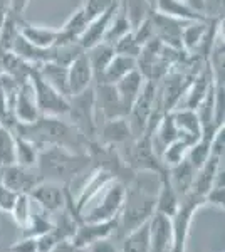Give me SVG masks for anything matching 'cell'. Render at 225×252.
<instances>
[{"mask_svg":"<svg viewBox=\"0 0 225 252\" xmlns=\"http://www.w3.org/2000/svg\"><path fill=\"white\" fill-rule=\"evenodd\" d=\"M12 131L27 138L39 148L42 146H63L71 152L88 153L91 141L67 121H63L59 116H39L34 123L14 125Z\"/></svg>","mask_w":225,"mask_h":252,"instance_id":"1","label":"cell"},{"mask_svg":"<svg viewBox=\"0 0 225 252\" xmlns=\"http://www.w3.org/2000/svg\"><path fill=\"white\" fill-rule=\"evenodd\" d=\"M91 165L88 153L71 152L63 146H42L35 168L44 180L69 185L74 178L88 172Z\"/></svg>","mask_w":225,"mask_h":252,"instance_id":"2","label":"cell"},{"mask_svg":"<svg viewBox=\"0 0 225 252\" xmlns=\"http://www.w3.org/2000/svg\"><path fill=\"white\" fill-rule=\"evenodd\" d=\"M155 202H157V190L155 192L148 190L134 175L129 185H126L125 204L118 215V229L125 230L126 234L140 227L141 223L148 222L155 214Z\"/></svg>","mask_w":225,"mask_h":252,"instance_id":"3","label":"cell"},{"mask_svg":"<svg viewBox=\"0 0 225 252\" xmlns=\"http://www.w3.org/2000/svg\"><path fill=\"white\" fill-rule=\"evenodd\" d=\"M126 184L111 180L101 193L81 212V222H108L120 215L125 204Z\"/></svg>","mask_w":225,"mask_h":252,"instance_id":"4","label":"cell"},{"mask_svg":"<svg viewBox=\"0 0 225 252\" xmlns=\"http://www.w3.org/2000/svg\"><path fill=\"white\" fill-rule=\"evenodd\" d=\"M69 123H71L83 136L89 141L97 140L99 129V116L96 111V99H94V88L91 86L86 91L69 97Z\"/></svg>","mask_w":225,"mask_h":252,"instance_id":"5","label":"cell"},{"mask_svg":"<svg viewBox=\"0 0 225 252\" xmlns=\"http://www.w3.org/2000/svg\"><path fill=\"white\" fill-rule=\"evenodd\" d=\"M203 205H205V197H202V195L188 192L183 197H180V205L175 215L171 217V232H173V235H171L170 252H187L193 215Z\"/></svg>","mask_w":225,"mask_h":252,"instance_id":"6","label":"cell"},{"mask_svg":"<svg viewBox=\"0 0 225 252\" xmlns=\"http://www.w3.org/2000/svg\"><path fill=\"white\" fill-rule=\"evenodd\" d=\"M29 81L34 89L35 103H37L40 116H64L69 111V97L52 88L47 81L42 79L37 67H32Z\"/></svg>","mask_w":225,"mask_h":252,"instance_id":"7","label":"cell"},{"mask_svg":"<svg viewBox=\"0 0 225 252\" xmlns=\"http://www.w3.org/2000/svg\"><path fill=\"white\" fill-rule=\"evenodd\" d=\"M125 161L133 172H140V173H155L160 177V175H163L168 170L161 163L158 153L155 152L150 135H141L133 141Z\"/></svg>","mask_w":225,"mask_h":252,"instance_id":"8","label":"cell"},{"mask_svg":"<svg viewBox=\"0 0 225 252\" xmlns=\"http://www.w3.org/2000/svg\"><path fill=\"white\" fill-rule=\"evenodd\" d=\"M29 197L44 210V214L54 215L66 207L67 185L57 184V182L52 180H40L29 192Z\"/></svg>","mask_w":225,"mask_h":252,"instance_id":"9","label":"cell"},{"mask_svg":"<svg viewBox=\"0 0 225 252\" xmlns=\"http://www.w3.org/2000/svg\"><path fill=\"white\" fill-rule=\"evenodd\" d=\"M40 180L44 178L35 166H22L19 163L0 166V182L15 193H29Z\"/></svg>","mask_w":225,"mask_h":252,"instance_id":"10","label":"cell"},{"mask_svg":"<svg viewBox=\"0 0 225 252\" xmlns=\"http://www.w3.org/2000/svg\"><path fill=\"white\" fill-rule=\"evenodd\" d=\"M111 180H116L111 173L106 172V170H103V168H96V166H94V170L89 173V177L86 178L84 185L81 187L79 195H77L76 198L72 197L71 202H72V209H74V212L81 217V212H83L86 207L91 204L94 198L101 193V190H103Z\"/></svg>","mask_w":225,"mask_h":252,"instance_id":"11","label":"cell"},{"mask_svg":"<svg viewBox=\"0 0 225 252\" xmlns=\"http://www.w3.org/2000/svg\"><path fill=\"white\" fill-rule=\"evenodd\" d=\"M118 229V219L108 222H81L77 225L74 235H72V244L77 249H88L94 242L101 239H108Z\"/></svg>","mask_w":225,"mask_h":252,"instance_id":"12","label":"cell"},{"mask_svg":"<svg viewBox=\"0 0 225 252\" xmlns=\"http://www.w3.org/2000/svg\"><path fill=\"white\" fill-rule=\"evenodd\" d=\"M93 88H94V99H96L97 116H101L103 120L126 116L125 108H123L120 94H118L114 84L96 83V86Z\"/></svg>","mask_w":225,"mask_h":252,"instance_id":"13","label":"cell"},{"mask_svg":"<svg viewBox=\"0 0 225 252\" xmlns=\"http://www.w3.org/2000/svg\"><path fill=\"white\" fill-rule=\"evenodd\" d=\"M94 72L91 67V63L88 59V54L81 52L77 58H74L67 66V88H69V97L79 94L93 86Z\"/></svg>","mask_w":225,"mask_h":252,"instance_id":"14","label":"cell"},{"mask_svg":"<svg viewBox=\"0 0 225 252\" xmlns=\"http://www.w3.org/2000/svg\"><path fill=\"white\" fill-rule=\"evenodd\" d=\"M12 111H14L15 125L34 123V121L40 116L31 81L20 83V86L17 89V94H15V99H14Z\"/></svg>","mask_w":225,"mask_h":252,"instance_id":"15","label":"cell"},{"mask_svg":"<svg viewBox=\"0 0 225 252\" xmlns=\"http://www.w3.org/2000/svg\"><path fill=\"white\" fill-rule=\"evenodd\" d=\"M118 5H120V2L113 3L106 12H103L101 15H97V17H94L93 20L88 22L84 32L81 34L79 40H77V44H79L84 51H88V49H91L96 46V44L104 40V35H106V32H108V27L113 20L114 12L118 10Z\"/></svg>","mask_w":225,"mask_h":252,"instance_id":"16","label":"cell"},{"mask_svg":"<svg viewBox=\"0 0 225 252\" xmlns=\"http://www.w3.org/2000/svg\"><path fill=\"white\" fill-rule=\"evenodd\" d=\"M170 113L175 121V126H177V129H178L180 140L187 141V143L192 146L195 141L202 138L203 128H202V123H200L197 111H193V109H185V108H177Z\"/></svg>","mask_w":225,"mask_h":252,"instance_id":"17","label":"cell"},{"mask_svg":"<svg viewBox=\"0 0 225 252\" xmlns=\"http://www.w3.org/2000/svg\"><path fill=\"white\" fill-rule=\"evenodd\" d=\"M133 136L131 126L126 116L111 118V120H103V125H99L97 129V140L103 145H123L128 143V140Z\"/></svg>","mask_w":225,"mask_h":252,"instance_id":"18","label":"cell"},{"mask_svg":"<svg viewBox=\"0 0 225 252\" xmlns=\"http://www.w3.org/2000/svg\"><path fill=\"white\" fill-rule=\"evenodd\" d=\"M151 252H170L171 246V217L155 212L148 220Z\"/></svg>","mask_w":225,"mask_h":252,"instance_id":"19","label":"cell"},{"mask_svg":"<svg viewBox=\"0 0 225 252\" xmlns=\"http://www.w3.org/2000/svg\"><path fill=\"white\" fill-rule=\"evenodd\" d=\"M20 35L32 46L40 49L59 46V27L35 26V24H29L22 19L20 20Z\"/></svg>","mask_w":225,"mask_h":252,"instance_id":"20","label":"cell"},{"mask_svg":"<svg viewBox=\"0 0 225 252\" xmlns=\"http://www.w3.org/2000/svg\"><path fill=\"white\" fill-rule=\"evenodd\" d=\"M155 10L160 15L180 20V22H197V20H208L202 12L192 9L185 0H155Z\"/></svg>","mask_w":225,"mask_h":252,"instance_id":"21","label":"cell"},{"mask_svg":"<svg viewBox=\"0 0 225 252\" xmlns=\"http://www.w3.org/2000/svg\"><path fill=\"white\" fill-rule=\"evenodd\" d=\"M145 83H146V79H145V76L141 74V71L140 69H134V71L128 72L125 78H121L116 84H114L118 94H120L123 108H125L126 116H128V113L131 111L134 101H136L138 96H140Z\"/></svg>","mask_w":225,"mask_h":252,"instance_id":"22","label":"cell"},{"mask_svg":"<svg viewBox=\"0 0 225 252\" xmlns=\"http://www.w3.org/2000/svg\"><path fill=\"white\" fill-rule=\"evenodd\" d=\"M180 205V195L177 190L173 189L170 178H168V170L163 175L158 177V189H157V202H155V212L168 215L173 217Z\"/></svg>","mask_w":225,"mask_h":252,"instance_id":"23","label":"cell"},{"mask_svg":"<svg viewBox=\"0 0 225 252\" xmlns=\"http://www.w3.org/2000/svg\"><path fill=\"white\" fill-rule=\"evenodd\" d=\"M222 166H224V158L210 155V158L205 161V165H203L202 168H198L197 173H195L190 192L205 197V193L212 189V185H214L217 172H219Z\"/></svg>","mask_w":225,"mask_h":252,"instance_id":"24","label":"cell"},{"mask_svg":"<svg viewBox=\"0 0 225 252\" xmlns=\"http://www.w3.org/2000/svg\"><path fill=\"white\" fill-rule=\"evenodd\" d=\"M138 69V59L131 58V56H125V54H114V58L111 59V63L108 64V67L104 69V72L101 74V78L96 83H109V84H116L121 78H125L128 72Z\"/></svg>","mask_w":225,"mask_h":252,"instance_id":"25","label":"cell"},{"mask_svg":"<svg viewBox=\"0 0 225 252\" xmlns=\"http://www.w3.org/2000/svg\"><path fill=\"white\" fill-rule=\"evenodd\" d=\"M89 20L86 19L83 9H76L69 15V19L64 22V26L59 27V46H66V44H74L79 40L81 34L84 32L86 26ZM57 47V46H56Z\"/></svg>","mask_w":225,"mask_h":252,"instance_id":"26","label":"cell"},{"mask_svg":"<svg viewBox=\"0 0 225 252\" xmlns=\"http://www.w3.org/2000/svg\"><path fill=\"white\" fill-rule=\"evenodd\" d=\"M195 173H197V168L188 161V158H185L183 161H180L178 165L168 168V178L180 197H183L185 193L190 192Z\"/></svg>","mask_w":225,"mask_h":252,"instance_id":"27","label":"cell"},{"mask_svg":"<svg viewBox=\"0 0 225 252\" xmlns=\"http://www.w3.org/2000/svg\"><path fill=\"white\" fill-rule=\"evenodd\" d=\"M88 54V59L91 63V67H93V72H94V81H97L101 78V74L104 72V69L108 67V64L111 63V59L114 58L116 51H114V46L109 42H99L96 44L94 47L88 49L86 51Z\"/></svg>","mask_w":225,"mask_h":252,"instance_id":"28","label":"cell"},{"mask_svg":"<svg viewBox=\"0 0 225 252\" xmlns=\"http://www.w3.org/2000/svg\"><path fill=\"white\" fill-rule=\"evenodd\" d=\"M39 74L42 76L44 81H47L52 88H56L59 93L69 97V88H67V66L57 63H44L37 66Z\"/></svg>","mask_w":225,"mask_h":252,"instance_id":"29","label":"cell"},{"mask_svg":"<svg viewBox=\"0 0 225 252\" xmlns=\"http://www.w3.org/2000/svg\"><path fill=\"white\" fill-rule=\"evenodd\" d=\"M120 249L121 252H151L148 222L141 223L140 227L126 232Z\"/></svg>","mask_w":225,"mask_h":252,"instance_id":"30","label":"cell"},{"mask_svg":"<svg viewBox=\"0 0 225 252\" xmlns=\"http://www.w3.org/2000/svg\"><path fill=\"white\" fill-rule=\"evenodd\" d=\"M120 7L126 14V17H128L133 31L136 27H140L153 14L151 0H120Z\"/></svg>","mask_w":225,"mask_h":252,"instance_id":"31","label":"cell"},{"mask_svg":"<svg viewBox=\"0 0 225 252\" xmlns=\"http://www.w3.org/2000/svg\"><path fill=\"white\" fill-rule=\"evenodd\" d=\"M15 135V163L22 166H35L37 163V155H39V146L32 143L27 138Z\"/></svg>","mask_w":225,"mask_h":252,"instance_id":"32","label":"cell"},{"mask_svg":"<svg viewBox=\"0 0 225 252\" xmlns=\"http://www.w3.org/2000/svg\"><path fill=\"white\" fill-rule=\"evenodd\" d=\"M131 31L133 29H131V24H129L128 17H126V14L123 12L121 7L118 5V10L114 12L113 20L108 27V32H106V35H104V42H109L114 46L118 40L121 37H125L126 34H129Z\"/></svg>","mask_w":225,"mask_h":252,"instance_id":"33","label":"cell"},{"mask_svg":"<svg viewBox=\"0 0 225 252\" xmlns=\"http://www.w3.org/2000/svg\"><path fill=\"white\" fill-rule=\"evenodd\" d=\"M52 229H54V222L51 215L32 212L29 222L22 227V237H39L46 232H51Z\"/></svg>","mask_w":225,"mask_h":252,"instance_id":"34","label":"cell"},{"mask_svg":"<svg viewBox=\"0 0 225 252\" xmlns=\"http://www.w3.org/2000/svg\"><path fill=\"white\" fill-rule=\"evenodd\" d=\"M188 148H190V145H188L187 141L177 138V140L171 141L170 145H166L165 148H163L161 155H160V160H161V163L165 165L166 168H171V166L178 165L180 161L185 160Z\"/></svg>","mask_w":225,"mask_h":252,"instance_id":"35","label":"cell"},{"mask_svg":"<svg viewBox=\"0 0 225 252\" xmlns=\"http://www.w3.org/2000/svg\"><path fill=\"white\" fill-rule=\"evenodd\" d=\"M15 163V135L12 128L0 125V166Z\"/></svg>","mask_w":225,"mask_h":252,"instance_id":"36","label":"cell"},{"mask_svg":"<svg viewBox=\"0 0 225 252\" xmlns=\"http://www.w3.org/2000/svg\"><path fill=\"white\" fill-rule=\"evenodd\" d=\"M10 215L14 219V222L19 225V229H22L24 225L29 222L32 215V198L29 197V193H19L17 198L14 202V207L10 210Z\"/></svg>","mask_w":225,"mask_h":252,"instance_id":"37","label":"cell"},{"mask_svg":"<svg viewBox=\"0 0 225 252\" xmlns=\"http://www.w3.org/2000/svg\"><path fill=\"white\" fill-rule=\"evenodd\" d=\"M113 3H116V2H114V0H84L81 9H83L86 19L93 20L94 17H97V15H101L103 12L108 10Z\"/></svg>","mask_w":225,"mask_h":252,"instance_id":"38","label":"cell"},{"mask_svg":"<svg viewBox=\"0 0 225 252\" xmlns=\"http://www.w3.org/2000/svg\"><path fill=\"white\" fill-rule=\"evenodd\" d=\"M205 205L217 207L224 210L225 207V187H212L205 193Z\"/></svg>","mask_w":225,"mask_h":252,"instance_id":"39","label":"cell"},{"mask_svg":"<svg viewBox=\"0 0 225 252\" xmlns=\"http://www.w3.org/2000/svg\"><path fill=\"white\" fill-rule=\"evenodd\" d=\"M203 14L207 19H224V0H203Z\"/></svg>","mask_w":225,"mask_h":252,"instance_id":"40","label":"cell"},{"mask_svg":"<svg viewBox=\"0 0 225 252\" xmlns=\"http://www.w3.org/2000/svg\"><path fill=\"white\" fill-rule=\"evenodd\" d=\"M17 195L19 193L12 192V190H9L7 187H3L2 182H0V212H9L10 214Z\"/></svg>","mask_w":225,"mask_h":252,"instance_id":"41","label":"cell"},{"mask_svg":"<svg viewBox=\"0 0 225 252\" xmlns=\"http://www.w3.org/2000/svg\"><path fill=\"white\" fill-rule=\"evenodd\" d=\"M5 252H37L35 237H22L20 241L14 242Z\"/></svg>","mask_w":225,"mask_h":252,"instance_id":"42","label":"cell"},{"mask_svg":"<svg viewBox=\"0 0 225 252\" xmlns=\"http://www.w3.org/2000/svg\"><path fill=\"white\" fill-rule=\"evenodd\" d=\"M59 242V239H57V235L52 232H46L42 235H39V237H35V244H37V252H51L52 247L56 246V244Z\"/></svg>","mask_w":225,"mask_h":252,"instance_id":"43","label":"cell"},{"mask_svg":"<svg viewBox=\"0 0 225 252\" xmlns=\"http://www.w3.org/2000/svg\"><path fill=\"white\" fill-rule=\"evenodd\" d=\"M88 251L89 252H121L120 247H118L116 244L111 241V237L101 239V241L94 242L93 246L88 247Z\"/></svg>","mask_w":225,"mask_h":252,"instance_id":"44","label":"cell"},{"mask_svg":"<svg viewBox=\"0 0 225 252\" xmlns=\"http://www.w3.org/2000/svg\"><path fill=\"white\" fill-rule=\"evenodd\" d=\"M32 2L34 0H9V14L22 19V15L26 14V10L31 7Z\"/></svg>","mask_w":225,"mask_h":252,"instance_id":"45","label":"cell"},{"mask_svg":"<svg viewBox=\"0 0 225 252\" xmlns=\"http://www.w3.org/2000/svg\"><path fill=\"white\" fill-rule=\"evenodd\" d=\"M77 247L72 244L71 239H66V241H59L56 244L54 247H52L51 252H76Z\"/></svg>","mask_w":225,"mask_h":252,"instance_id":"46","label":"cell"},{"mask_svg":"<svg viewBox=\"0 0 225 252\" xmlns=\"http://www.w3.org/2000/svg\"><path fill=\"white\" fill-rule=\"evenodd\" d=\"M185 2L192 7V9H195L197 12H202V14H203V0H185ZM203 15H205V14H203Z\"/></svg>","mask_w":225,"mask_h":252,"instance_id":"47","label":"cell"},{"mask_svg":"<svg viewBox=\"0 0 225 252\" xmlns=\"http://www.w3.org/2000/svg\"><path fill=\"white\" fill-rule=\"evenodd\" d=\"M0 10L9 12V0H0Z\"/></svg>","mask_w":225,"mask_h":252,"instance_id":"48","label":"cell"},{"mask_svg":"<svg viewBox=\"0 0 225 252\" xmlns=\"http://www.w3.org/2000/svg\"><path fill=\"white\" fill-rule=\"evenodd\" d=\"M76 252H89L88 249H76Z\"/></svg>","mask_w":225,"mask_h":252,"instance_id":"49","label":"cell"},{"mask_svg":"<svg viewBox=\"0 0 225 252\" xmlns=\"http://www.w3.org/2000/svg\"><path fill=\"white\" fill-rule=\"evenodd\" d=\"M114 2H120V0H114Z\"/></svg>","mask_w":225,"mask_h":252,"instance_id":"50","label":"cell"}]
</instances>
